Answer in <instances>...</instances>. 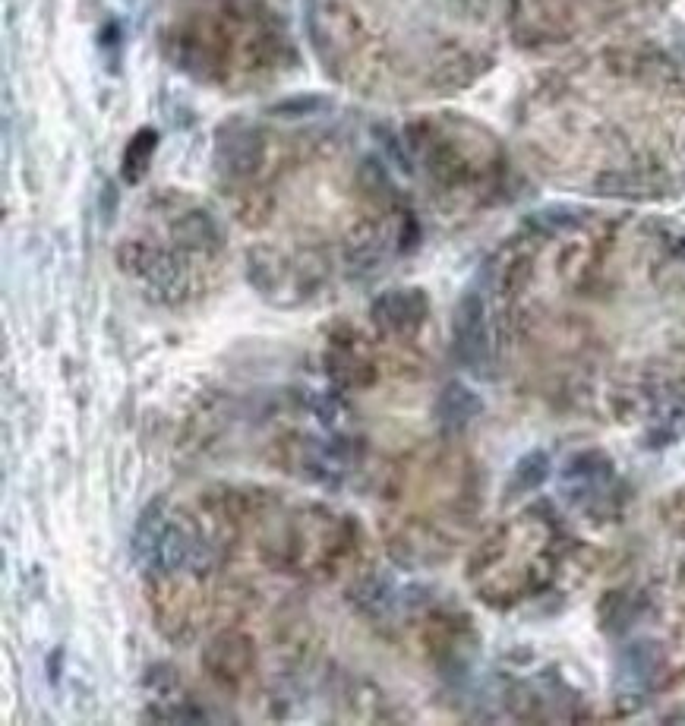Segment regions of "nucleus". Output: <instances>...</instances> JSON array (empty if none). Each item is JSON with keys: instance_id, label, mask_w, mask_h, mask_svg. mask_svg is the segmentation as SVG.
<instances>
[{"instance_id": "nucleus-1", "label": "nucleus", "mask_w": 685, "mask_h": 726, "mask_svg": "<svg viewBox=\"0 0 685 726\" xmlns=\"http://www.w3.org/2000/svg\"><path fill=\"white\" fill-rule=\"evenodd\" d=\"M455 351L468 367H483L490 351L487 338V322H483V304L477 294H468L461 300V307L455 313Z\"/></svg>"}, {"instance_id": "nucleus-3", "label": "nucleus", "mask_w": 685, "mask_h": 726, "mask_svg": "<svg viewBox=\"0 0 685 726\" xmlns=\"http://www.w3.org/2000/svg\"><path fill=\"white\" fill-rule=\"evenodd\" d=\"M547 468H550V461L543 452H534L528 458H521V465L515 468V480H512V493L515 490H534L537 483L547 480Z\"/></svg>"}, {"instance_id": "nucleus-2", "label": "nucleus", "mask_w": 685, "mask_h": 726, "mask_svg": "<svg viewBox=\"0 0 685 726\" xmlns=\"http://www.w3.org/2000/svg\"><path fill=\"white\" fill-rule=\"evenodd\" d=\"M439 411H442V417H446L449 423H465V420H471L480 411V401L465 386H449L446 395H442Z\"/></svg>"}]
</instances>
